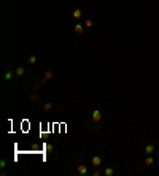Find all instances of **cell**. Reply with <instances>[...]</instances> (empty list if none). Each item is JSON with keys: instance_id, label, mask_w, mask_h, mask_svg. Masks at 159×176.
Wrapping results in <instances>:
<instances>
[{"instance_id": "obj_9", "label": "cell", "mask_w": 159, "mask_h": 176, "mask_svg": "<svg viewBox=\"0 0 159 176\" xmlns=\"http://www.w3.org/2000/svg\"><path fill=\"white\" fill-rule=\"evenodd\" d=\"M11 78H13V73L11 72H5V79L8 81V79H11Z\"/></svg>"}, {"instance_id": "obj_12", "label": "cell", "mask_w": 159, "mask_h": 176, "mask_svg": "<svg viewBox=\"0 0 159 176\" xmlns=\"http://www.w3.org/2000/svg\"><path fill=\"white\" fill-rule=\"evenodd\" d=\"M35 62H37V57H35V56H30V57H29V64H35Z\"/></svg>"}, {"instance_id": "obj_13", "label": "cell", "mask_w": 159, "mask_h": 176, "mask_svg": "<svg viewBox=\"0 0 159 176\" xmlns=\"http://www.w3.org/2000/svg\"><path fill=\"white\" fill-rule=\"evenodd\" d=\"M43 108H45V110H51V108H53V103H45V105H43Z\"/></svg>"}, {"instance_id": "obj_15", "label": "cell", "mask_w": 159, "mask_h": 176, "mask_svg": "<svg viewBox=\"0 0 159 176\" xmlns=\"http://www.w3.org/2000/svg\"><path fill=\"white\" fill-rule=\"evenodd\" d=\"M0 167H2V168H3V167H7V160H5V159H2V160H0Z\"/></svg>"}, {"instance_id": "obj_11", "label": "cell", "mask_w": 159, "mask_h": 176, "mask_svg": "<svg viewBox=\"0 0 159 176\" xmlns=\"http://www.w3.org/2000/svg\"><path fill=\"white\" fill-rule=\"evenodd\" d=\"M53 78V72H46L45 73V79H51Z\"/></svg>"}, {"instance_id": "obj_16", "label": "cell", "mask_w": 159, "mask_h": 176, "mask_svg": "<svg viewBox=\"0 0 159 176\" xmlns=\"http://www.w3.org/2000/svg\"><path fill=\"white\" fill-rule=\"evenodd\" d=\"M53 151V144H46V152H51Z\"/></svg>"}, {"instance_id": "obj_18", "label": "cell", "mask_w": 159, "mask_h": 176, "mask_svg": "<svg viewBox=\"0 0 159 176\" xmlns=\"http://www.w3.org/2000/svg\"><path fill=\"white\" fill-rule=\"evenodd\" d=\"M158 157H159V154H158Z\"/></svg>"}, {"instance_id": "obj_7", "label": "cell", "mask_w": 159, "mask_h": 176, "mask_svg": "<svg viewBox=\"0 0 159 176\" xmlns=\"http://www.w3.org/2000/svg\"><path fill=\"white\" fill-rule=\"evenodd\" d=\"M16 75H18V76H22V75H24V68H22V67H18V68H16Z\"/></svg>"}, {"instance_id": "obj_5", "label": "cell", "mask_w": 159, "mask_h": 176, "mask_svg": "<svg viewBox=\"0 0 159 176\" xmlns=\"http://www.w3.org/2000/svg\"><path fill=\"white\" fill-rule=\"evenodd\" d=\"M81 16H83V13H81V10H80V8L73 10V18H75V19H80Z\"/></svg>"}, {"instance_id": "obj_4", "label": "cell", "mask_w": 159, "mask_h": 176, "mask_svg": "<svg viewBox=\"0 0 159 176\" xmlns=\"http://www.w3.org/2000/svg\"><path fill=\"white\" fill-rule=\"evenodd\" d=\"M91 162H92V165H94V167H99L100 163H102V159H100L99 156H94V157H92V160H91Z\"/></svg>"}, {"instance_id": "obj_17", "label": "cell", "mask_w": 159, "mask_h": 176, "mask_svg": "<svg viewBox=\"0 0 159 176\" xmlns=\"http://www.w3.org/2000/svg\"><path fill=\"white\" fill-rule=\"evenodd\" d=\"M92 175H94V176H99V175H100V171H99V170H94V171H92Z\"/></svg>"}, {"instance_id": "obj_14", "label": "cell", "mask_w": 159, "mask_h": 176, "mask_svg": "<svg viewBox=\"0 0 159 176\" xmlns=\"http://www.w3.org/2000/svg\"><path fill=\"white\" fill-rule=\"evenodd\" d=\"M84 26H86L87 29H89V27H92V21H91V19H87V21H86V24H84Z\"/></svg>"}, {"instance_id": "obj_10", "label": "cell", "mask_w": 159, "mask_h": 176, "mask_svg": "<svg viewBox=\"0 0 159 176\" xmlns=\"http://www.w3.org/2000/svg\"><path fill=\"white\" fill-rule=\"evenodd\" d=\"M145 163H146V165H153V157L148 156V157H146V160H145Z\"/></svg>"}, {"instance_id": "obj_2", "label": "cell", "mask_w": 159, "mask_h": 176, "mask_svg": "<svg viewBox=\"0 0 159 176\" xmlns=\"http://www.w3.org/2000/svg\"><path fill=\"white\" fill-rule=\"evenodd\" d=\"M73 30H75V33H76V35H81V33H83V30H84V26H83V24H75Z\"/></svg>"}, {"instance_id": "obj_1", "label": "cell", "mask_w": 159, "mask_h": 176, "mask_svg": "<svg viewBox=\"0 0 159 176\" xmlns=\"http://www.w3.org/2000/svg\"><path fill=\"white\" fill-rule=\"evenodd\" d=\"M100 119H102V114H100V111L99 110H94L92 111V122H100Z\"/></svg>"}, {"instance_id": "obj_6", "label": "cell", "mask_w": 159, "mask_h": 176, "mask_svg": "<svg viewBox=\"0 0 159 176\" xmlns=\"http://www.w3.org/2000/svg\"><path fill=\"white\" fill-rule=\"evenodd\" d=\"M145 151H146V154H151L153 151H154V146H153V144H146V146H145Z\"/></svg>"}, {"instance_id": "obj_3", "label": "cell", "mask_w": 159, "mask_h": 176, "mask_svg": "<svg viewBox=\"0 0 159 176\" xmlns=\"http://www.w3.org/2000/svg\"><path fill=\"white\" fill-rule=\"evenodd\" d=\"M76 173H78V175H86V173H87V167H86V165H78Z\"/></svg>"}, {"instance_id": "obj_8", "label": "cell", "mask_w": 159, "mask_h": 176, "mask_svg": "<svg viewBox=\"0 0 159 176\" xmlns=\"http://www.w3.org/2000/svg\"><path fill=\"white\" fill-rule=\"evenodd\" d=\"M115 171H113V168H105V171H103V175L105 176H111Z\"/></svg>"}]
</instances>
